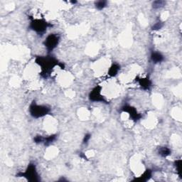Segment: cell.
Listing matches in <instances>:
<instances>
[{
    "label": "cell",
    "instance_id": "4",
    "mask_svg": "<svg viewBox=\"0 0 182 182\" xmlns=\"http://www.w3.org/2000/svg\"><path fill=\"white\" fill-rule=\"evenodd\" d=\"M100 93V88H96L93 90L92 91V93H90V100L96 101V102H99V101H103V98H102Z\"/></svg>",
    "mask_w": 182,
    "mask_h": 182
},
{
    "label": "cell",
    "instance_id": "1",
    "mask_svg": "<svg viewBox=\"0 0 182 182\" xmlns=\"http://www.w3.org/2000/svg\"><path fill=\"white\" fill-rule=\"evenodd\" d=\"M50 111L49 107L45 105H39L36 104H34L31 105L30 107V113L34 117L39 118V117H43L47 115L49 112Z\"/></svg>",
    "mask_w": 182,
    "mask_h": 182
},
{
    "label": "cell",
    "instance_id": "7",
    "mask_svg": "<svg viewBox=\"0 0 182 182\" xmlns=\"http://www.w3.org/2000/svg\"><path fill=\"white\" fill-rule=\"evenodd\" d=\"M119 66L117 65H113L110 68V75L112 76H115L118 73Z\"/></svg>",
    "mask_w": 182,
    "mask_h": 182
},
{
    "label": "cell",
    "instance_id": "3",
    "mask_svg": "<svg viewBox=\"0 0 182 182\" xmlns=\"http://www.w3.org/2000/svg\"><path fill=\"white\" fill-rule=\"evenodd\" d=\"M32 28L37 32H43L46 28V23L41 20H35L32 23Z\"/></svg>",
    "mask_w": 182,
    "mask_h": 182
},
{
    "label": "cell",
    "instance_id": "8",
    "mask_svg": "<svg viewBox=\"0 0 182 182\" xmlns=\"http://www.w3.org/2000/svg\"><path fill=\"white\" fill-rule=\"evenodd\" d=\"M140 86L144 89H149L151 86V82L149 80V79H141Z\"/></svg>",
    "mask_w": 182,
    "mask_h": 182
},
{
    "label": "cell",
    "instance_id": "6",
    "mask_svg": "<svg viewBox=\"0 0 182 182\" xmlns=\"http://www.w3.org/2000/svg\"><path fill=\"white\" fill-rule=\"evenodd\" d=\"M151 59L153 62H154V63H157L164 60V56L159 52H153L151 55Z\"/></svg>",
    "mask_w": 182,
    "mask_h": 182
},
{
    "label": "cell",
    "instance_id": "2",
    "mask_svg": "<svg viewBox=\"0 0 182 182\" xmlns=\"http://www.w3.org/2000/svg\"><path fill=\"white\" fill-rule=\"evenodd\" d=\"M59 41V39L56 35H50L45 41V45L49 51H52L56 47Z\"/></svg>",
    "mask_w": 182,
    "mask_h": 182
},
{
    "label": "cell",
    "instance_id": "10",
    "mask_svg": "<svg viewBox=\"0 0 182 182\" xmlns=\"http://www.w3.org/2000/svg\"><path fill=\"white\" fill-rule=\"evenodd\" d=\"M170 150L167 147H162L159 150V154H160V155H162V157L168 156V155L170 154Z\"/></svg>",
    "mask_w": 182,
    "mask_h": 182
},
{
    "label": "cell",
    "instance_id": "9",
    "mask_svg": "<svg viewBox=\"0 0 182 182\" xmlns=\"http://www.w3.org/2000/svg\"><path fill=\"white\" fill-rule=\"evenodd\" d=\"M107 4V2L105 1H98V2H96V5H96V7L97 9L101 10V9H103L105 7H106Z\"/></svg>",
    "mask_w": 182,
    "mask_h": 182
},
{
    "label": "cell",
    "instance_id": "5",
    "mask_svg": "<svg viewBox=\"0 0 182 182\" xmlns=\"http://www.w3.org/2000/svg\"><path fill=\"white\" fill-rule=\"evenodd\" d=\"M125 111L127 112V113H129L130 117H132V119L133 120H138L140 118V115L137 113V112L133 107H126V109L125 110Z\"/></svg>",
    "mask_w": 182,
    "mask_h": 182
}]
</instances>
